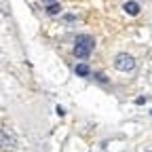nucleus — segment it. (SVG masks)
Returning <instances> with one entry per match:
<instances>
[{
    "instance_id": "nucleus-1",
    "label": "nucleus",
    "mask_w": 152,
    "mask_h": 152,
    "mask_svg": "<svg viewBox=\"0 0 152 152\" xmlns=\"http://www.w3.org/2000/svg\"><path fill=\"white\" fill-rule=\"evenodd\" d=\"M93 49H95L93 36H89V34L76 36V42H74V57H78V59H87V57L93 53Z\"/></svg>"
},
{
    "instance_id": "nucleus-2",
    "label": "nucleus",
    "mask_w": 152,
    "mask_h": 152,
    "mask_svg": "<svg viewBox=\"0 0 152 152\" xmlns=\"http://www.w3.org/2000/svg\"><path fill=\"white\" fill-rule=\"evenodd\" d=\"M114 68L121 72H131V70H135V59L129 53H118L114 57Z\"/></svg>"
},
{
    "instance_id": "nucleus-3",
    "label": "nucleus",
    "mask_w": 152,
    "mask_h": 152,
    "mask_svg": "<svg viewBox=\"0 0 152 152\" xmlns=\"http://www.w3.org/2000/svg\"><path fill=\"white\" fill-rule=\"evenodd\" d=\"M123 11L127 15H131V17H135V15H140L142 7H140V2H135V0H127V2L123 4Z\"/></svg>"
},
{
    "instance_id": "nucleus-4",
    "label": "nucleus",
    "mask_w": 152,
    "mask_h": 152,
    "mask_svg": "<svg viewBox=\"0 0 152 152\" xmlns=\"http://www.w3.org/2000/svg\"><path fill=\"white\" fill-rule=\"evenodd\" d=\"M76 74H78V76H89L91 70H89L87 64H78V66H76Z\"/></svg>"
},
{
    "instance_id": "nucleus-5",
    "label": "nucleus",
    "mask_w": 152,
    "mask_h": 152,
    "mask_svg": "<svg viewBox=\"0 0 152 152\" xmlns=\"http://www.w3.org/2000/svg\"><path fill=\"white\" fill-rule=\"evenodd\" d=\"M47 13H49V15H57V13H61V7L57 4V2H53V4H47Z\"/></svg>"
},
{
    "instance_id": "nucleus-6",
    "label": "nucleus",
    "mask_w": 152,
    "mask_h": 152,
    "mask_svg": "<svg viewBox=\"0 0 152 152\" xmlns=\"http://www.w3.org/2000/svg\"><path fill=\"white\" fill-rule=\"evenodd\" d=\"M2 142H4V146H7V148H9V146H13V140H9L7 133H2Z\"/></svg>"
},
{
    "instance_id": "nucleus-7",
    "label": "nucleus",
    "mask_w": 152,
    "mask_h": 152,
    "mask_svg": "<svg viewBox=\"0 0 152 152\" xmlns=\"http://www.w3.org/2000/svg\"><path fill=\"white\" fill-rule=\"evenodd\" d=\"M57 114H59V116H64V114H66V110H64L61 106H57Z\"/></svg>"
},
{
    "instance_id": "nucleus-8",
    "label": "nucleus",
    "mask_w": 152,
    "mask_h": 152,
    "mask_svg": "<svg viewBox=\"0 0 152 152\" xmlns=\"http://www.w3.org/2000/svg\"><path fill=\"white\" fill-rule=\"evenodd\" d=\"M95 76H97V80H99V83H106V76H104V74H95Z\"/></svg>"
},
{
    "instance_id": "nucleus-9",
    "label": "nucleus",
    "mask_w": 152,
    "mask_h": 152,
    "mask_svg": "<svg viewBox=\"0 0 152 152\" xmlns=\"http://www.w3.org/2000/svg\"><path fill=\"white\" fill-rule=\"evenodd\" d=\"M42 2H45V4H53V2H55V0H42Z\"/></svg>"
},
{
    "instance_id": "nucleus-10",
    "label": "nucleus",
    "mask_w": 152,
    "mask_h": 152,
    "mask_svg": "<svg viewBox=\"0 0 152 152\" xmlns=\"http://www.w3.org/2000/svg\"><path fill=\"white\" fill-rule=\"evenodd\" d=\"M150 114H152V110H150Z\"/></svg>"
}]
</instances>
